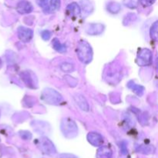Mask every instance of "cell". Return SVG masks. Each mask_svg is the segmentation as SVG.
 Masks as SVG:
<instances>
[{
	"instance_id": "obj_1",
	"label": "cell",
	"mask_w": 158,
	"mask_h": 158,
	"mask_svg": "<svg viewBox=\"0 0 158 158\" xmlns=\"http://www.w3.org/2000/svg\"><path fill=\"white\" fill-rule=\"evenodd\" d=\"M77 54L79 60L84 64L90 63L93 59V50L90 45L85 40H81L77 44Z\"/></svg>"
},
{
	"instance_id": "obj_2",
	"label": "cell",
	"mask_w": 158,
	"mask_h": 158,
	"mask_svg": "<svg viewBox=\"0 0 158 158\" xmlns=\"http://www.w3.org/2000/svg\"><path fill=\"white\" fill-rule=\"evenodd\" d=\"M60 129L66 138H74L78 134V127L75 121L70 118H63L62 120Z\"/></svg>"
},
{
	"instance_id": "obj_3",
	"label": "cell",
	"mask_w": 158,
	"mask_h": 158,
	"mask_svg": "<svg viewBox=\"0 0 158 158\" xmlns=\"http://www.w3.org/2000/svg\"><path fill=\"white\" fill-rule=\"evenodd\" d=\"M41 99L45 103L50 105H60L63 100L61 94L51 88H46L43 91Z\"/></svg>"
},
{
	"instance_id": "obj_4",
	"label": "cell",
	"mask_w": 158,
	"mask_h": 158,
	"mask_svg": "<svg viewBox=\"0 0 158 158\" xmlns=\"http://www.w3.org/2000/svg\"><path fill=\"white\" fill-rule=\"evenodd\" d=\"M38 147L40 151L44 154L49 156H52L56 154V149L52 143V142L49 138L43 137L38 140Z\"/></svg>"
},
{
	"instance_id": "obj_5",
	"label": "cell",
	"mask_w": 158,
	"mask_h": 158,
	"mask_svg": "<svg viewBox=\"0 0 158 158\" xmlns=\"http://www.w3.org/2000/svg\"><path fill=\"white\" fill-rule=\"evenodd\" d=\"M151 61H152V52L150 49L143 48L139 51L137 57V63L139 66H148L151 64Z\"/></svg>"
},
{
	"instance_id": "obj_6",
	"label": "cell",
	"mask_w": 158,
	"mask_h": 158,
	"mask_svg": "<svg viewBox=\"0 0 158 158\" xmlns=\"http://www.w3.org/2000/svg\"><path fill=\"white\" fill-rule=\"evenodd\" d=\"M22 80L29 88L36 89L38 87V81L35 74L31 71H23L20 74Z\"/></svg>"
},
{
	"instance_id": "obj_7",
	"label": "cell",
	"mask_w": 158,
	"mask_h": 158,
	"mask_svg": "<svg viewBox=\"0 0 158 158\" xmlns=\"http://www.w3.org/2000/svg\"><path fill=\"white\" fill-rule=\"evenodd\" d=\"M18 37L23 43H29L33 36V32L31 29L26 28L25 26H19L18 28Z\"/></svg>"
},
{
	"instance_id": "obj_8",
	"label": "cell",
	"mask_w": 158,
	"mask_h": 158,
	"mask_svg": "<svg viewBox=\"0 0 158 158\" xmlns=\"http://www.w3.org/2000/svg\"><path fill=\"white\" fill-rule=\"evenodd\" d=\"M87 140L94 147H100L103 143V137L97 132H89L87 135Z\"/></svg>"
},
{
	"instance_id": "obj_9",
	"label": "cell",
	"mask_w": 158,
	"mask_h": 158,
	"mask_svg": "<svg viewBox=\"0 0 158 158\" xmlns=\"http://www.w3.org/2000/svg\"><path fill=\"white\" fill-rule=\"evenodd\" d=\"M104 30V26L101 23H92L88 24L86 27V32L89 35H97L102 33Z\"/></svg>"
},
{
	"instance_id": "obj_10",
	"label": "cell",
	"mask_w": 158,
	"mask_h": 158,
	"mask_svg": "<svg viewBox=\"0 0 158 158\" xmlns=\"http://www.w3.org/2000/svg\"><path fill=\"white\" fill-rule=\"evenodd\" d=\"M106 78L108 80H110V81L111 80H120V70L118 68V66H116L115 64L110 65V66H108V71L106 73Z\"/></svg>"
},
{
	"instance_id": "obj_11",
	"label": "cell",
	"mask_w": 158,
	"mask_h": 158,
	"mask_svg": "<svg viewBox=\"0 0 158 158\" xmlns=\"http://www.w3.org/2000/svg\"><path fill=\"white\" fill-rule=\"evenodd\" d=\"M16 10L20 14L30 13L33 10V6L29 2L23 0L19 2L16 6Z\"/></svg>"
},
{
	"instance_id": "obj_12",
	"label": "cell",
	"mask_w": 158,
	"mask_h": 158,
	"mask_svg": "<svg viewBox=\"0 0 158 158\" xmlns=\"http://www.w3.org/2000/svg\"><path fill=\"white\" fill-rule=\"evenodd\" d=\"M74 100L75 102L77 103V104L80 106V109L83 111H89V106L88 104L87 101L85 99V97L83 95H80V94H76L74 96Z\"/></svg>"
},
{
	"instance_id": "obj_13",
	"label": "cell",
	"mask_w": 158,
	"mask_h": 158,
	"mask_svg": "<svg viewBox=\"0 0 158 158\" xmlns=\"http://www.w3.org/2000/svg\"><path fill=\"white\" fill-rule=\"evenodd\" d=\"M66 12L71 17H78L81 13V9L77 3H70L66 8Z\"/></svg>"
},
{
	"instance_id": "obj_14",
	"label": "cell",
	"mask_w": 158,
	"mask_h": 158,
	"mask_svg": "<svg viewBox=\"0 0 158 158\" xmlns=\"http://www.w3.org/2000/svg\"><path fill=\"white\" fill-rule=\"evenodd\" d=\"M113 152L107 146L100 147L97 151V158H112Z\"/></svg>"
},
{
	"instance_id": "obj_15",
	"label": "cell",
	"mask_w": 158,
	"mask_h": 158,
	"mask_svg": "<svg viewBox=\"0 0 158 158\" xmlns=\"http://www.w3.org/2000/svg\"><path fill=\"white\" fill-rule=\"evenodd\" d=\"M127 86L130 89H132V90L134 91L137 95H138L139 97L143 96V92H144V87H143V86L138 84H136V83H134V82L133 81H130L129 83H128Z\"/></svg>"
},
{
	"instance_id": "obj_16",
	"label": "cell",
	"mask_w": 158,
	"mask_h": 158,
	"mask_svg": "<svg viewBox=\"0 0 158 158\" xmlns=\"http://www.w3.org/2000/svg\"><path fill=\"white\" fill-rule=\"evenodd\" d=\"M52 44V46H53L54 49H56L57 52H62V53H63V52H65L66 51V46H65L64 44H63V43H60V40H59L57 38L53 39Z\"/></svg>"
},
{
	"instance_id": "obj_17",
	"label": "cell",
	"mask_w": 158,
	"mask_h": 158,
	"mask_svg": "<svg viewBox=\"0 0 158 158\" xmlns=\"http://www.w3.org/2000/svg\"><path fill=\"white\" fill-rule=\"evenodd\" d=\"M121 9V6L116 2H110L107 5V10L111 13H117Z\"/></svg>"
},
{
	"instance_id": "obj_18",
	"label": "cell",
	"mask_w": 158,
	"mask_h": 158,
	"mask_svg": "<svg viewBox=\"0 0 158 158\" xmlns=\"http://www.w3.org/2000/svg\"><path fill=\"white\" fill-rule=\"evenodd\" d=\"M81 5L83 11L87 14L90 13L93 11V9H94L93 5L91 4V2L89 0H81Z\"/></svg>"
},
{
	"instance_id": "obj_19",
	"label": "cell",
	"mask_w": 158,
	"mask_h": 158,
	"mask_svg": "<svg viewBox=\"0 0 158 158\" xmlns=\"http://www.w3.org/2000/svg\"><path fill=\"white\" fill-rule=\"evenodd\" d=\"M137 151L141 154H151L154 153V149L152 146H140L139 147V148H137Z\"/></svg>"
},
{
	"instance_id": "obj_20",
	"label": "cell",
	"mask_w": 158,
	"mask_h": 158,
	"mask_svg": "<svg viewBox=\"0 0 158 158\" xmlns=\"http://www.w3.org/2000/svg\"><path fill=\"white\" fill-rule=\"evenodd\" d=\"M62 70L65 73H70L72 71L74 70L75 69V66L73 63H69V62H64L63 63H62L61 66H60Z\"/></svg>"
},
{
	"instance_id": "obj_21",
	"label": "cell",
	"mask_w": 158,
	"mask_h": 158,
	"mask_svg": "<svg viewBox=\"0 0 158 158\" xmlns=\"http://www.w3.org/2000/svg\"><path fill=\"white\" fill-rule=\"evenodd\" d=\"M157 29H158V23L155 22L154 24L152 25L151 28V37L152 40L154 41H157Z\"/></svg>"
},
{
	"instance_id": "obj_22",
	"label": "cell",
	"mask_w": 158,
	"mask_h": 158,
	"mask_svg": "<svg viewBox=\"0 0 158 158\" xmlns=\"http://www.w3.org/2000/svg\"><path fill=\"white\" fill-rule=\"evenodd\" d=\"M139 2L140 0H124L123 3L127 7L130 8V9H135L138 6Z\"/></svg>"
},
{
	"instance_id": "obj_23",
	"label": "cell",
	"mask_w": 158,
	"mask_h": 158,
	"mask_svg": "<svg viewBox=\"0 0 158 158\" xmlns=\"http://www.w3.org/2000/svg\"><path fill=\"white\" fill-rule=\"evenodd\" d=\"M37 4L39 5V6L41 8H43V10L45 12L46 11H49V0H36Z\"/></svg>"
},
{
	"instance_id": "obj_24",
	"label": "cell",
	"mask_w": 158,
	"mask_h": 158,
	"mask_svg": "<svg viewBox=\"0 0 158 158\" xmlns=\"http://www.w3.org/2000/svg\"><path fill=\"white\" fill-rule=\"evenodd\" d=\"M60 4H61V2L60 0H51L50 1V9L51 10L56 11L58 10L60 7Z\"/></svg>"
},
{
	"instance_id": "obj_25",
	"label": "cell",
	"mask_w": 158,
	"mask_h": 158,
	"mask_svg": "<svg viewBox=\"0 0 158 158\" xmlns=\"http://www.w3.org/2000/svg\"><path fill=\"white\" fill-rule=\"evenodd\" d=\"M120 154L123 156H127L128 154L127 147V143L125 141H123L120 144Z\"/></svg>"
},
{
	"instance_id": "obj_26",
	"label": "cell",
	"mask_w": 158,
	"mask_h": 158,
	"mask_svg": "<svg viewBox=\"0 0 158 158\" xmlns=\"http://www.w3.org/2000/svg\"><path fill=\"white\" fill-rule=\"evenodd\" d=\"M51 35H52V33L49 30H43L41 32L42 38H43V40H46V41H47V40H49L50 39Z\"/></svg>"
},
{
	"instance_id": "obj_27",
	"label": "cell",
	"mask_w": 158,
	"mask_h": 158,
	"mask_svg": "<svg viewBox=\"0 0 158 158\" xmlns=\"http://www.w3.org/2000/svg\"><path fill=\"white\" fill-rule=\"evenodd\" d=\"M20 136L24 140H30L32 138V134H30L28 131H23V132H20Z\"/></svg>"
},
{
	"instance_id": "obj_28",
	"label": "cell",
	"mask_w": 158,
	"mask_h": 158,
	"mask_svg": "<svg viewBox=\"0 0 158 158\" xmlns=\"http://www.w3.org/2000/svg\"><path fill=\"white\" fill-rule=\"evenodd\" d=\"M156 0H140V2L143 6H150L155 2Z\"/></svg>"
},
{
	"instance_id": "obj_29",
	"label": "cell",
	"mask_w": 158,
	"mask_h": 158,
	"mask_svg": "<svg viewBox=\"0 0 158 158\" xmlns=\"http://www.w3.org/2000/svg\"><path fill=\"white\" fill-rule=\"evenodd\" d=\"M57 158H79L77 156L71 154H61L58 156Z\"/></svg>"
},
{
	"instance_id": "obj_30",
	"label": "cell",
	"mask_w": 158,
	"mask_h": 158,
	"mask_svg": "<svg viewBox=\"0 0 158 158\" xmlns=\"http://www.w3.org/2000/svg\"><path fill=\"white\" fill-rule=\"evenodd\" d=\"M2 66V62H1V60H0V67H1Z\"/></svg>"
}]
</instances>
